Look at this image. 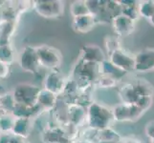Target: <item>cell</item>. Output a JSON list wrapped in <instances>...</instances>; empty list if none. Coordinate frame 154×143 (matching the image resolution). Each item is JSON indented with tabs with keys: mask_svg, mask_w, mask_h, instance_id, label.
Here are the masks:
<instances>
[{
	"mask_svg": "<svg viewBox=\"0 0 154 143\" xmlns=\"http://www.w3.org/2000/svg\"><path fill=\"white\" fill-rule=\"evenodd\" d=\"M118 93L123 103L136 104L145 112L150 108L153 102L154 89L149 82L144 79L123 84L119 87Z\"/></svg>",
	"mask_w": 154,
	"mask_h": 143,
	"instance_id": "obj_1",
	"label": "cell"
},
{
	"mask_svg": "<svg viewBox=\"0 0 154 143\" xmlns=\"http://www.w3.org/2000/svg\"><path fill=\"white\" fill-rule=\"evenodd\" d=\"M86 111V126L92 130L100 131L108 128L114 121L112 108H108L99 102L94 101L91 103Z\"/></svg>",
	"mask_w": 154,
	"mask_h": 143,
	"instance_id": "obj_2",
	"label": "cell"
},
{
	"mask_svg": "<svg viewBox=\"0 0 154 143\" xmlns=\"http://www.w3.org/2000/svg\"><path fill=\"white\" fill-rule=\"evenodd\" d=\"M41 88L30 83H19L13 90V97L17 104L35 106Z\"/></svg>",
	"mask_w": 154,
	"mask_h": 143,
	"instance_id": "obj_3",
	"label": "cell"
},
{
	"mask_svg": "<svg viewBox=\"0 0 154 143\" xmlns=\"http://www.w3.org/2000/svg\"><path fill=\"white\" fill-rule=\"evenodd\" d=\"M145 114V111L136 104L121 102L112 108L113 120L116 122H134Z\"/></svg>",
	"mask_w": 154,
	"mask_h": 143,
	"instance_id": "obj_4",
	"label": "cell"
},
{
	"mask_svg": "<svg viewBox=\"0 0 154 143\" xmlns=\"http://www.w3.org/2000/svg\"><path fill=\"white\" fill-rule=\"evenodd\" d=\"M40 66L55 71L61 65L62 55L57 48L49 45H40L35 47Z\"/></svg>",
	"mask_w": 154,
	"mask_h": 143,
	"instance_id": "obj_5",
	"label": "cell"
},
{
	"mask_svg": "<svg viewBox=\"0 0 154 143\" xmlns=\"http://www.w3.org/2000/svg\"><path fill=\"white\" fill-rule=\"evenodd\" d=\"M33 9L44 18H57L64 13V2L60 0H36L33 1Z\"/></svg>",
	"mask_w": 154,
	"mask_h": 143,
	"instance_id": "obj_6",
	"label": "cell"
},
{
	"mask_svg": "<svg viewBox=\"0 0 154 143\" xmlns=\"http://www.w3.org/2000/svg\"><path fill=\"white\" fill-rule=\"evenodd\" d=\"M100 76V64L92 62H85L79 58V60L72 69L71 78L83 79V80L96 83Z\"/></svg>",
	"mask_w": 154,
	"mask_h": 143,
	"instance_id": "obj_7",
	"label": "cell"
},
{
	"mask_svg": "<svg viewBox=\"0 0 154 143\" xmlns=\"http://www.w3.org/2000/svg\"><path fill=\"white\" fill-rule=\"evenodd\" d=\"M17 61L21 70L33 75L38 73L40 67L36 49L33 46L27 45L23 47L17 57Z\"/></svg>",
	"mask_w": 154,
	"mask_h": 143,
	"instance_id": "obj_8",
	"label": "cell"
},
{
	"mask_svg": "<svg viewBox=\"0 0 154 143\" xmlns=\"http://www.w3.org/2000/svg\"><path fill=\"white\" fill-rule=\"evenodd\" d=\"M108 60L114 66L120 70L125 72L126 73L135 72V58L134 55L128 54L124 49L116 51L108 55Z\"/></svg>",
	"mask_w": 154,
	"mask_h": 143,
	"instance_id": "obj_9",
	"label": "cell"
},
{
	"mask_svg": "<svg viewBox=\"0 0 154 143\" xmlns=\"http://www.w3.org/2000/svg\"><path fill=\"white\" fill-rule=\"evenodd\" d=\"M67 79L63 76L62 73L57 72V70L51 71L46 75L43 80V89L48 90L53 94H57V97H60L63 94L64 88L66 85Z\"/></svg>",
	"mask_w": 154,
	"mask_h": 143,
	"instance_id": "obj_10",
	"label": "cell"
},
{
	"mask_svg": "<svg viewBox=\"0 0 154 143\" xmlns=\"http://www.w3.org/2000/svg\"><path fill=\"white\" fill-rule=\"evenodd\" d=\"M135 72L140 73H148L154 70V49L146 48L141 50L134 55Z\"/></svg>",
	"mask_w": 154,
	"mask_h": 143,
	"instance_id": "obj_11",
	"label": "cell"
},
{
	"mask_svg": "<svg viewBox=\"0 0 154 143\" xmlns=\"http://www.w3.org/2000/svg\"><path fill=\"white\" fill-rule=\"evenodd\" d=\"M111 25H112L115 35L118 37H126L135 30V21L125 16L123 13L114 17Z\"/></svg>",
	"mask_w": 154,
	"mask_h": 143,
	"instance_id": "obj_12",
	"label": "cell"
},
{
	"mask_svg": "<svg viewBox=\"0 0 154 143\" xmlns=\"http://www.w3.org/2000/svg\"><path fill=\"white\" fill-rule=\"evenodd\" d=\"M66 115L68 123L74 126L75 128L82 127L86 124V108L79 104H67L66 106Z\"/></svg>",
	"mask_w": 154,
	"mask_h": 143,
	"instance_id": "obj_13",
	"label": "cell"
},
{
	"mask_svg": "<svg viewBox=\"0 0 154 143\" xmlns=\"http://www.w3.org/2000/svg\"><path fill=\"white\" fill-rule=\"evenodd\" d=\"M79 59L85 62H92L100 64L104 60L107 59L105 52L100 47L94 44H87L82 47Z\"/></svg>",
	"mask_w": 154,
	"mask_h": 143,
	"instance_id": "obj_14",
	"label": "cell"
},
{
	"mask_svg": "<svg viewBox=\"0 0 154 143\" xmlns=\"http://www.w3.org/2000/svg\"><path fill=\"white\" fill-rule=\"evenodd\" d=\"M41 139L43 143H62L71 139L61 126L54 125L45 127L41 133Z\"/></svg>",
	"mask_w": 154,
	"mask_h": 143,
	"instance_id": "obj_15",
	"label": "cell"
},
{
	"mask_svg": "<svg viewBox=\"0 0 154 143\" xmlns=\"http://www.w3.org/2000/svg\"><path fill=\"white\" fill-rule=\"evenodd\" d=\"M58 102V97L57 94H53L52 92L41 88L40 92L38 97V101L36 104L38 105V107L41 109L43 113L51 112L54 111L57 107Z\"/></svg>",
	"mask_w": 154,
	"mask_h": 143,
	"instance_id": "obj_16",
	"label": "cell"
},
{
	"mask_svg": "<svg viewBox=\"0 0 154 143\" xmlns=\"http://www.w3.org/2000/svg\"><path fill=\"white\" fill-rule=\"evenodd\" d=\"M97 24V21L93 15L87 14L79 17H74L72 21V28L76 33L86 34L92 31Z\"/></svg>",
	"mask_w": 154,
	"mask_h": 143,
	"instance_id": "obj_17",
	"label": "cell"
},
{
	"mask_svg": "<svg viewBox=\"0 0 154 143\" xmlns=\"http://www.w3.org/2000/svg\"><path fill=\"white\" fill-rule=\"evenodd\" d=\"M42 113L41 109L36 104L35 106H25L21 104H15L14 110L12 111V115L14 118H30L33 119L35 118L36 116L40 115Z\"/></svg>",
	"mask_w": 154,
	"mask_h": 143,
	"instance_id": "obj_18",
	"label": "cell"
},
{
	"mask_svg": "<svg viewBox=\"0 0 154 143\" xmlns=\"http://www.w3.org/2000/svg\"><path fill=\"white\" fill-rule=\"evenodd\" d=\"M32 129H33V122L30 118H15L13 130L11 134L14 136H17L20 137L27 139L30 136Z\"/></svg>",
	"mask_w": 154,
	"mask_h": 143,
	"instance_id": "obj_19",
	"label": "cell"
},
{
	"mask_svg": "<svg viewBox=\"0 0 154 143\" xmlns=\"http://www.w3.org/2000/svg\"><path fill=\"white\" fill-rule=\"evenodd\" d=\"M100 73L103 76H110L118 81H121L122 79L126 76L125 72L122 71L119 68L114 66L112 63L108 60V58L100 64Z\"/></svg>",
	"mask_w": 154,
	"mask_h": 143,
	"instance_id": "obj_20",
	"label": "cell"
},
{
	"mask_svg": "<svg viewBox=\"0 0 154 143\" xmlns=\"http://www.w3.org/2000/svg\"><path fill=\"white\" fill-rule=\"evenodd\" d=\"M122 6V13L128 18L136 21L140 18L139 8H140V1H120Z\"/></svg>",
	"mask_w": 154,
	"mask_h": 143,
	"instance_id": "obj_21",
	"label": "cell"
},
{
	"mask_svg": "<svg viewBox=\"0 0 154 143\" xmlns=\"http://www.w3.org/2000/svg\"><path fill=\"white\" fill-rule=\"evenodd\" d=\"M123 136H122L118 132L111 128V126L103 130L97 132V141H108L112 143H119Z\"/></svg>",
	"mask_w": 154,
	"mask_h": 143,
	"instance_id": "obj_22",
	"label": "cell"
},
{
	"mask_svg": "<svg viewBox=\"0 0 154 143\" xmlns=\"http://www.w3.org/2000/svg\"><path fill=\"white\" fill-rule=\"evenodd\" d=\"M15 59H17V56H15V52L12 44L0 46V62L11 65Z\"/></svg>",
	"mask_w": 154,
	"mask_h": 143,
	"instance_id": "obj_23",
	"label": "cell"
},
{
	"mask_svg": "<svg viewBox=\"0 0 154 143\" xmlns=\"http://www.w3.org/2000/svg\"><path fill=\"white\" fill-rule=\"evenodd\" d=\"M140 17H143L149 20L154 14V1L152 0H146V1H140L139 8Z\"/></svg>",
	"mask_w": 154,
	"mask_h": 143,
	"instance_id": "obj_24",
	"label": "cell"
},
{
	"mask_svg": "<svg viewBox=\"0 0 154 143\" xmlns=\"http://www.w3.org/2000/svg\"><path fill=\"white\" fill-rule=\"evenodd\" d=\"M70 13L74 17L82 16V15L90 14V12L87 8L85 1H75L70 6Z\"/></svg>",
	"mask_w": 154,
	"mask_h": 143,
	"instance_id": "obj_25",
	"label": "cell"
},
{
	"mask_svg": "<svg viewBox=\"0 0 154 143\" xmlns=\"http://www.w3.org/2000/svg\"><path fill=\"white\" fill-rule=\"evenodd\" d=\"M104 44H105V49L107 51V54L110 55L112 52L122 50L121 41L120 37H118L117 35H107L104 39Z\"/></svg>",
	"mask_w": 154,
	"mask_h": 143,
	"instance_id": "obj_26",
	"label": "cell"
},
{
	"mask_svg": "<svg viewBox=\"0 0 154 143\" xmlns=\"http://www.w3.org/2000/svg\"><path fill=\"white\" fill-rule=\"evenodd\" d=\"M119 83L120 81L116 80V79L112 77L100 75L99 78L97 79L95 85H96V87L100 88V89H113V88L118 87Z\"/></svg>",
	"mask_w": 154,
	"mask_h": 143,
	"instance_id": "obj_27",
	"label": "cell"
},
{
	"mask_svg": "<svg viewBox=\"0 0 154 143\" xmlns=\"http://www.w3.org/2000/svg\"><path fill=\"white\" fill-rule=\"evenodd\" d=\"M15 118L12 115H5L0 116V131L2 134H9L12 132Z\"/></svg>",
	"mask_w": 154,
	"mask_h": 143,
	"instance_id": "obj_28",
	"label": "cell"
},
{
	"mask_svg": "<svg viewBox=\"0 0 154 143\" xmlns=\"http://www.w3.org/2000/svg\"><path fill=\"white\" fill-rule=\"evenodd\" d=\"M145 133H146V136H147V139L149 140L154 139V120L149 121V122L146 125Z\"/></svg>",
	"mask_w": 154,
	"mask_h": 143,
	"instance_id": "obj_29",
	"label": "cell"
},
{
	"mask_svg": "<svg viewBox=\"0 0 154 143\" xmlns=\"http://www.w3.org/2000/svg\"><path fill=\"white\" fill-rule=\"evenodd\" d=\"M10 65L0 62V78H7L10 76Z\"/></svg>",
	"mask_w": 154,
	"mask_h": 143,
	"instance_id": "obj_30",
	"label": "cell"
},
{
	"mask_svg": "<svg viewBox=\"0 0 154 143\" xmlns=\"http://www.w3.org/2000/svg\"><path fill=\"white\" fill-rule=\"evenodd\" d=\"M10 143H30V142L27 140V139H24V137H20V136L11 134Z\"/></svg>",
	"mask_w": 154,
	"mask_h": 143,
	"instance_id": "obj_31",
	"label": "cell"
},
{
	"mask_svg": "<svg viewBox=\"0 0 154 143\" xmlns=\"http://www.w3.org/2000/svg\"><path fill=\"white\" fill-rule=\"evenodd\" d=\"M11 133L9 134H0V143H10Z\"/></svg>",
	"mask_w": 154,
	"mask_h": 143,
	"instance_id": "obj_32",
	"label": "cell"
},
{
	"mask_svg": "<svg viewBox=\"0 0 154 143\" xmlns=\"http://www.w3.org/2000/svg\"><path fill=\"white\" fill-rule=\"evenodd\" d=\"M119 143H141V142L140 140L135 139H130V137H128V139H124L123 137Z\"/></svg>",
	"mask_w": 154,
	"mask_h": 143,
	"instance_id": "obj_33",
	"label": "cell"
},
{
	"mask_svg": "<svg viewBox=\"0 0 154 143\" xmlns=\"http://www.w3.org/2000/svg\"><path fill=\"white\" fill-rule=\"evenodd\" d=\"M74 143H90V142L82 139H76V140H74Z\"/></svg>",
	"mask_w": 154,
	"mask_h": 143,
	"instance_id": "obj_34",
	"label": "cell"
},
{
	"mask_svg": "<svg viewBox=\"0 0 154 143\" xmlns=\"http://www.w3.org/2000/svg\"><path fill=\"white\" fill-rule=\"evenodd\" d=\"M3 20V10H2V4H0V21Z\"/></svg>",
	"mask_w": 154,
	"mask_h": 143,
	"instance_id": "obj_35",
	"label": "cell"
},
{
	"mask_svg": "<svg viewBox=\"0 0 154 143\" xmlns=\"http://www.w3.org/2000/svg\"><path fill=\"white\" fill-rule=\"evenodd\" d=\"M148 22H149L152 26H154V14H153V16L149 20H148Z\"/></svg>",
	"mask_w": 154,
	"mask_h": 143,
	"instance_id": "obj_36",
	"label": "cell"
},
{
	"mask_svg": "<svg viewBox=\"0 0 154 143\" xmlns=\"http://www.w3.org/2000/svg\"><path fill=\"white\" fill-rule=\"evenodd\" d=\"M62 143H74V140H72V139H69V140H66V141L62 142Z\"/></svg>",
	"mask_w": 154,
	"mask_h": 143,
	"instance_id": "obj_37",
	"label": "cell"
},
{
	"mask_svg": "<svg viewBox=\"0 0 154 143\" xmlns=\"http://www.w3.org/2000/svg\"><path fill=\"white\" fill-rule=\"evenodd\" d=\"M95 143H112V142H108V141H97Z\"/></svg>",
	"mask_w": 154,
	"mask_h": 143,
	"instance_id": "obj_38",
	"label": "cell"
},
{
	"mask_svg": "<svg viewBox=\"0 0 154 143\" xmlns=\"http://www.w3.org/2000/svg\"><path fill=\"white\" fill-rule=\"evenodd\" d=\"M149 143H154V139H150V140H149Z\"/></svg>",
	"mask_w": 154,
	"mask_h": 143,
	"instance_id": "obj_39",
	"label": "cell"
}]
</instances>
